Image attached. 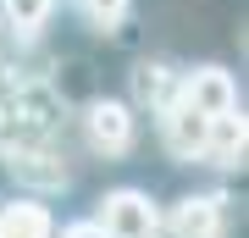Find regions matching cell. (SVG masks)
Returning a JSON list of instances; mask_svg holds the SVG:
<instances>
[{"mask_svg": "<svg viewBox=\"0 0 249 238\" xmlns=\"http://www.w3.org/2000/svg\"><path fill=\"white\" fill-rule=\"evenodd\" d=\"M94 221L106 238H160V205L144 188H111L94 205Z\"/></svg>", "mask_w": 249, "mask_h": 238, "instance_id": "6da1fadb", "label": "cell"}, {"mask_svg": "<svg viewBox=\"0 0 249 238\" xmlns=\"http://www.w3.org/2000/svg\"><path fill=\"white\" fill-rule=\"evenodd\" d=\"M83 144L106 161H122L127 150L139 144V116L127 100H89L83 111Z\"/></svg>", "mask_w": 249, "mask_h": 238, "instance_id": "7a4b0ae2", "label": "cell"}, {"mask_svg": "<svg viewBox=\"0 0 249 238\" xmlns=\"http://www.w3.org/2000/svg\"><path fill=\"white\" fill-rule=\"evenodd\" d=\"M155 122H160V144H166L172 161H183V166L205 161V133H211V116H205L199 106H188L183 94H172L166 106L155 111Z\"/></svg>", "mask_w": 249, "mask_h": 238, "instance_id": "3957f363", "label": "cell"}, {"mask_svg": "<svg viewBox=\"0 0 249 238\" xmlns=\"http://www.w3.org/2000/svg\"><path fill=\"white\" fill-rule=\"evenodd\" d=\"M166 238H227V194H183L160 216Z\"/></svg>", "mask_w": 249, "mask_h": 238, "instance_id": "277c9868", "label": "cell"}, {"mask_svg": "<svg viewBox=\"0 0 249 238\" xmlns=\"http://www.w3.org/2000/svg\"><path fill=\"white\" fill-rule=\"evenodd\" d=\"M6 166L22 177V183H34V188H67V155L55 150V144L45 139H28V144H11L6 150Z\"/></svg>", "mask_w": 249, "mask_h": 238, "instance_id": "5b68a950", "label": "cell"}, {"mask_svg": "<svg viewBox=\"0 0 249 238\" xmlns=\"http://www.w3.org/2000/svg\"><path fill=\"white\" fill-rule=\"evenodd\" d=\"M178 94L188 106H199L205 116H222L238 106V83H232L227 67H194V72H178Z\"/></svg>", "mask_w": 249, "mask_h": 238, "instance_id": "8992f818", "label": "cell"}, {"mask_svg": "<svg viewBox=\"0 0 249 238\" xmlns=\"http://www.w3.org/2000/svg\"><path fill=\"white\" fill-rule=\"evenodd\" d=\"M244 150H249V122H244V111L232 106L222 116H211V133H205V166H244Z\"/></svg>", "mask_w": 249, "mask_h": 238, "instance_id": "52a82bcc", "label": "cell"}, {"mask_svg": "<svg viewBox=\"0 0 249 238\" xmlns=\"http://www.w3.org/2000/svg\"><path fill=\"white\" fill-rule=\"evenodd\" d=\"M0 238H55V221L39 200H11L0 205Z\"/></svg>", "mask_w": 249, "mask_h": 238, "instance_id": "ba28073f", "label": "cell"}, {"mask_svg": "<svg viewBox=\"0 0 249 238\" xmlns=\"http://www.w3.org/2000/svg\"><path fill=\"white\" fill-rule=\"evenodd\" d=\"M172 94H178V72H172V67H160V61H139L133 67V106L139 111L155 116Z\"/></svg>", "mask_w": 249, "mask_h": 238, "instance_id": "9c48e42d", "label": "cell"}, {"mask_svg": "<svg viewBox=\"0 0 249 238\" xmlns=\"http://www.w3.org/2000/svg\"><path fill=\"white\" fill-rule=\"evenodd\" d=\"M50 11H55V0H0V17H6V28L17 39H34L50 22Z\"/></svg>", "mask_w": 249, "mask_h": 238, "instance_id": "30bf717a", "label": "cell"}, {"mask_svg": "<svg viewBox=\"0 0 249 238\" xmlns=\"http://www.w3.org/2000/svg\"><path fill=\"white\" fill-rule=\"evenodd\" d=\"M127 6H133V0H78L83 22H89V28H100V34H111V28L127 17Z\"/></svg>", "mask_w": 249, "mask_h": 238, "instance_id": "8fae6325", "label": "cell"}, {"mask_svg": "<svg viewBox=\"0 0 249 238\" xmlns=\"http://www.w3.org/2000/svg\"><path fill=\"white\" fill-rule=\"evenodd\" d=\"M55 238H106V233H100V221L89 216V221H72V227H67V233H55Z\"/></svg>", "mask_w": 249, "mask_h": 238, "instance_id": "7c38bea8", "label": "cell"}]
</instances>
